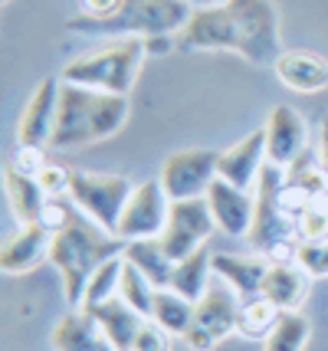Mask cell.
Masks as SVG:
<instances>
[{"instance_id":"cell-1","label":"cell","mask_w":328,"mask_h":351,"mask_svg":"<svg viewBox=\"0 0 328 351\" xmlns=\"http://www.w3.org/2000/svg\"><path fill=\"white\" fill-rule=\"evenodd\" d=\"M125 253V240L118 233H109L105 227H99L95 220L86 214H79L73 207V214L63 227L53 233V250H49V263L56 266V273L63 279V295L69 308H82V295L92 273L109 263L112 256Z\"/></svg>"},{"instance_id":"cell-2","label":"cell","mask_w":328,"mask_h":351,"mask_svg":"<svg viewBox=\"0 0 328 351\" xmlns=\"http://www.w3.org/2000/svg\"><path fill=\"white\" fill-rule=\"evenodd\" d=\"M128 95H109L86 86L63 82L60 92V115H56V132L49 148L53 152H69L82 145H95L112 138L128 122Z\"/></svg>"},{"instance_id":"cell-3","label":"cell","mask_w":328,"mask_h":351,"mask_svg":"<svg viewBox=\"0 0 328 351\" xmlns=\"http://www.w3.org/2000/svg\"><path fill=\"white\" fill-rule=\"evenodd\" d=\"M190 10L188 0H122L109 16H73L66 30L86 36H171L184 30Z\"/></svg>"},{"instance_id":"cell-4","label":"cell","mask_w":328,"mask_h":351,"mask_svg":"<svg viewBox=\"0 0 328 351\" xmlns=\"http://www.w3.org/2000/svg\"><path fill=\"white\" fill-rule=\"evenodd\" d=\"M144 56H148L144 36H122L109 49H95V53L79 56V60H69L60 79L95 92H109V95H128L135 79H138Z\"/></svg>"},{"instance_id":"cell-5","label":"cell","mask_w":328,"mask_h":351,"mask_svg":"<svg viewBox=\"0 0 328 351\" xmlns=\"http://www.w3.org/2000/svg\"><path fill=\"white\" fill-rule=\"evenodd\" d=\"M282 181H286V171L266 161L263 174L256 181V217H253V230L247 237L253 250H260L269 260H289V253H296V246L302 243L299 220L279 200Z\"/></svg>"},{"instance_id":"cell-6","label":"cell","mask_w":328,"mask_h":351,"mask_svg":"<svg viewBox=\"0 0 328 351\" xmlns=\"http://www.w3.org/2000/svg\"><path fill=\"white\" fill-rule=\"evenodd\" d=\"M234 14L236 27V46L234 53H240L253 66H273L282 53L279 40V10L273 0H230L227 3Z\"/></svg>"},{"instance_id":"cell-7","label":"cell","mask_w":328,"mask_h":351,"mask_svg":"<svg viewBox=\"0 0 328 351\" xmlns=\"http://www.w3.org/2000/svg\"><path fill=\"white\" fill-rule=\"evenodd\" d=\"M131 181L122 174H99V171H73L69 174V194L79 214H86L95 220L99 227H105L109 233L118 230L122 210H125L128 197H131Z\"/></svg>"},{"instance_id":"cell-8","label":"cell","mask_w":328,"mask_h":351,"mask_svg":"<svg viewBox=\"0 0 328 351\" xmlns=\"http://www.w3.org/2000/svg\"><path fill=\"white\" fill-rule=\"evenodd\" d=\"M240 295H236L227 282H210V289L194 302V319L190 328L184 332V345L190 351H214L236 332V319H240Z\"/></svg>"},{"instance_id":"cell-9","label":"cell","mask_w":328,"mask_h":351,"mask_svg":"<svg viewBox=\"0 0 328 351\" xmlns=\"http://www.w3.org/2000/svg\"><path fill=\"white\" fill-rule=\"evenodd\" d=\"M171 204L164 184L157 181H141L135 184L131 197H128L125 210H122V220H118V237L131 243V240H155L164 233L168 227V217H171Z\"/></svg>"},{"instance_id":"cell-10","label":"cell","mask_w":328,"mask_h":351,"mask_svg":"<svg viewBox=\"0 0 328 351\" xmlns=\"http://www.w3.org/2000/svg\"><path fill=\"white\" fill-rule=\"evenodd\" d=\"M217 165H220V152H207V148H184V152H174L157 181L164 184L168 197L171 200H197L207 197L210 184L217 181Z\"/></svg>"},{"instance_id":"cell-11","label":"cell","mask_w":328,"mask_h":351,"mask_svg":"<svg viewBox=\"0 0 328 351\" xmlns=\"http://www.w3.org/2000/svg\"><path fill=\"white\" fill-rule=\"evenodd\" d=\"M214 230H217V223H214V214H210V207H207L203 197L174 200L168 227H164V233L157 240L164 246V253L177 263V260H188L190 253H197L201 246H207Z\"/></svg>"},{"instance_id":"cell-12","label":"cell","mask_w":328,"mask_h":351,"mask_svg":"<svg viewBox=\"0 0 328 351\" xmlns=\"http://www.w3.org/2000/svg\"><path fill=\"white\" fill-rule=\"evenodd\" d=\"M60 92H63V79L47 76L36 82L33 95L20 112V125H16V145L23 148H49L53 132H56V115H60Z\"/></svg>"},{"instance_id":"cell-13","label":"cell","mask_w":328,"mask_h":351,"mask_svg":"<svg viewBox=\"0 0 328 351\" xmlns=\"http://www.w3.org/2000/svg\"><path fill=\"white\" fill-rule=\"evenodd\" d=\"M305 141H309L305 119L292 106H273L269 119H266V161L289 171L309 152Z\"/></svg>"},{"instance_id":"cell-14","label":"cell","mask_w":328,"mask_h":351,"mask_svg":"<svg viewBox=\"0 0 328 351\" xmlns=\"http://www.w3.org/2000/svg\"><path fill=\"white\" fill-rule=\"evenodd\" d=\"M181 49H230L236 46V27L230 7H194L184 30L177 33Z\"/></svg>"},{"instance_id":"cell-15","label":"cell","mask_w":328,"mask_h":351,"mask_svg":"<svg viewBox=\"0 0 328 351\" xmlns=\"http://www.w3.org/2000/svg\"><path fill=\"white\" fill-rule=\"evenodd\" d=\"M203 200H207V207L214 214L217 230H223L227 237H250L253 217H256V197L250 191L217 178L210 184V191H207Z\"/></svg>"},{"instance_id":"cell-16","label":"cell","mask_w":328,"mask_h":351,"mask_svg":"<svg viewBox=\"0 0 328 351\" xmlns=\"http://www.w3.org/2000/svg\"><path fill=\"white\" fill-rule=\"evenodd\" d=\"M49 250H53V230L43 223H20V230L0 246V269L7 276L33 273L49 260Z\"/></svg>"},{"instance_id":"cell-17","label":"cell","mask_w":328,"mask_h":351,"mask_svg":"<svg viewBox=\"0 0 328 351\" xmlns=\"http://www.w3.org/2000/svg\"><path fill=\"white\" fill-rule=\"evenodd\" d=\"M263 168H266V125H260V128H253L247 138H240L236 145L220 152L217 174L223 181L250 191L253 184L260 181Z\"/></svg>"},{"instance_id":"cell-18","label":"cell","mask_w":328,"mask_h":351,"mask_svg":"<svg viewBox=\"0 0 328 351\" xmlns=\"http://www.w3.org/2000/svg\"><path fill=\"white\" fill-rule=\"evenodd\" d=\"M276 79L286 89L302 92V95H315V92L328 89V60L318 53H305V49H286L279 60L273 62Z\"/></svg>"},{"instance_id":"cell-19","label":"cell","mask_w":328,"mask_h":351,"mask_svg":"<svg viewBox=\"0 0 328 351\" xmlns=\"http://www.w3.org/2000/svg\"><path fill=\"white\" fill-rule=\"evenodd\" d=\"M309 279L312 276L305 273L296 260H269L260 295H266L282 312H299L305 295H309Z\"/></svg>"},{"instance_id":"cell-20","label":"cell","mask_w":328,"mask_h":351,"mask_svg":"<svg viewBox=\"0 0 328 351\" xmlns=\"http://www.w3.org/2000/svg\"><path fill=\"white\" fill-rule=\"evenodd\" d=\"M3 191H7V200H10V210L20 223H40L43 214H47V191L40 187L36 174H27L16 161H7L3 165Z\"/></svg>"},{"instance_id":"cell-21","label":"cell","mask_w":328,"mask_h":351,"mask_svg":"<svg viewBox=\"0 0 328 351\" xmlns=\"http://www.w3.org/2000/svg\"><path fill=\"white\" fill-rule=\"evenodd\" d=\"M53 351H115L89 308H69L53 328Z\"/></svg>"},{"instance_id":"cell-22","label":"cell","mask_w":328,"mask_h":351,"mask_svg":"<svg viewBox=\"0 0 328 351\" xmlns=\"http://www.w3.org/2000/svg\"><path fill=\"white\" fill-rule=\"evenodd\" d=\"M269 269V256H236V253H214V276L227 282L240 299H253L263 292V279Z\"/></svg>"},{"instance_id":"cell-23","label":"cell","mask_w":328,"mask_h":351,"mask_svg":"<svg viewBox=\"0 0 328 351\" xmlns=\"http://www.w3.org/2000/svg\"><path fill=\"white\" fill-rule=\"evenodd\" d=\"M89 312H92L95 322L102 325V335L109 338L112 348L115 351H131L144 315H138V312L128 306L125 299H118V295L109 299V302H102V306H92Z\"/></svg>"},{"instance_id":"cell-24","label":"cell","mask_w":328,"mask_h":351,"mask_svg":"<svg viewBox=\"0 0 328 351\" xmlns=\"http://www.w3.org/2000/svg\"><path fill=\"white\" fill-rule=\"evenodd\" d=\"M210 273H214V253H210L207 246H201L197 253H190L188 260L174 263L171 289L181 292L190 302H197L203 292L210 289Z\"/></svg>"},{"instance_id":"cell-25","label":"cell","mask_w":328,"mask_h":351,"mask_svg":"<svg viewBox=\"0 0 328 351\" xmlns=\"http://www.w3.org/2000/svg\"><path fill=\"white\" fill-rule=\"evenodd\" d=\"M135 269H141V273L148 276L151 282H155L157 289H168L171 286V273H174V260L164 253V246H161V240H131V243H125V253H122Z\"/></svg>"},{"instance_id":"cell-26","label":"cell","mask_w":328,"mask_h":351,"mask_svg":"<svg viewBox=\"0 0 328 351\" xmlns=\"http://www.w3.org/2000/svg\"><path fill=\"white\" fill-rule=\"evenodd\" d=\"M286 315L282 308H276L266 295H253L240 302V319H236V335L250 338V341H266L269 332L279 325V319Z\"/></svg>"},{"instance_id":"cell-27","label":"cell","mask_w":328,"mask_h":351,"mask_svg":"<svg viewBox=\"0 0 328 351\" xmlns=\"http://www.w3.org/2000/svg\"><path fill=\"white\" fill-rule=\"evenodd\" d=\"M161 328H168L171 335H181L190 328V319H194V302L184 299L181 292H174L171 286L168 289H157L155 292V302H151V315Z\"/></svg>"},{"instance_id":"cell-28","label":"cell","mask_w":328,"mask_h":351,"mask_svg":"<svg viewBox=\"0 0 328 351\" xmlns=\"http://www.w3.org/2000/svg\"><path fill=\"white\" fill-rule=\"evenodd\" d=\"M309 335H312V322L305 319L302 312H286L279 325L269 332L263 351H305Z\"/></svg>"},{"instance_id":"cell-29","label":"cell","mask_w":328,"mask_h":351,"mask_svg":"<svg viewBox=\"0 0 328 351\" xmlns=\"http://www.w3.org/2000/svg\"><path fill=\"white\" fill-rule=\"evenodd\" d=\"M122 266H125V256H112L109 263H102L92 273L89 286H86V295H82V308L102 306L118 295V282H122Z\"/></svg>"},{"instance_id":"cell-30","label":"cell","mask_w":328,"mask_h":351,"mask_svg":"<svg viewBox=\"0 0 328 351\" xmlns=\"http://www.w3.org/2000/svg\"><path fill=\"white\" fill-rule=\"evenodd\" d=\"M155 292H157L155 282L125 260V266H122V282H118V299H125L138 315L148 319V315H151V302H155Z\"/></svg>"},{"instance_id":"cell-31","label":"cell","mask_w":328,"mask_h":351,"mask_svg":"<svg viewBox=\"0 0 328 351\" xmlns=\"http://www.w3.org/2000/svg\"><path fill=\"white\" fill-rule=\"evenodd\" d=\"M292 256H296V263L312 276V279L328 276V237L325 240H302Z\"/></svg>"},{"instance_id":"cell-32","label":"cell","mask_w":328,"mask_h":351,"mask_svg":"<svg viewBox=\"0 0 328 351\" xmlns=\"http://www.w3.org/2000/svg\"><path fill=\"white\" fill-rule=\"evenodd\" d=\"M299 237L302 240H325L328 237V197L309 204L299 214Z\"/></svg>"},{"instance_id":"cell-33","label":"cell","mask_w":328,"mask_h":351,"mask_svg":"<svg viewBox=\"0 0 328 351\" xmlns=\"http://www.w3.org/2000/svg\"><path fill=\"white\" fill-rule=\"evenodd\" d=\"M131 351H171V332L161 328L155 319H144Z\"/></svg>"},{"instance_id":"cell-34","label":"cell","mask_w":328,"mask_h":351,"mask_svg":"<svg viewBox=\"0 0 328 351\" xmlns=\"http://www.w3.org/2000/svg\"><path fill=\"white\" fill-rule=\"evenodd\" d=\"M69 174L73 171H63L60 165H49L36 174V181H40V187L47 191V197H60V194H69Z\"/></svg>"},{"instance_id":"cell-35","label":"cell","mask_w":328,"mask_h":351,"mask_svg":"<svg viewBox=\"0 0 328 351\" xmlns=\"http://www.w3.org/2000/svg\"><path fill=\"white\" fill-rule=\"evenodd\" d=\"M16 165L27 171V174H40V171L47 168V154H43V148H23V145H20Z\"/></svg>"},{"instance_id":"cell-36","label":"cell","mask_w":328,"mask_h":351,"mask_svg":"<svg viewBox=\"0 0 328 351\" xmlns=\"http://www.w3.org/2000/svg\"><path fill=\"white\" fill-rule=\"evenodd\" d=\"M122 0H82V14L89 16H109Z\"/></svg>"},{"instance_id":"cell-37","label":"cell","mask_w":328,"mask_h":351,"mask_svg":"<svg viewBox=\"0 0 328 351\" xmlns=\"http://www.w3.org/2000/svg\"><path fill=\"white\" fill-rule=\"evenodd\" d=\"M144 49H148V56H151V53H168V49H171V40H168V36H144Z\"/></svg>"},{"instance_id":"cell-38","label":"cell","mask_w":328,"mask_h":351,"mask_svg":"<svg viewBox=\"0 0 328 351\" xmlns=\"http://www.w3.org/2000/svg\"><path fill=\"white\" fill-rule=\"evenodd\" d=\"M322 165L328 168V115L322 119Z\"/></svg>"},{"instance_id":"cell-39","label":"cell","mask_w":328,"mask_h":351,"mask_svg":"<svg viewBox=\"0 0 328 351\" xmlns=\"http://www.w3.org/2000/svg\"><path fill=\"white\" fill-rule=\"evenodd\" d=\"M190 7H223V3H230V0H188Z\"/></svg>"}]
</instances>
